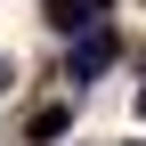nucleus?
I'll return each instance as SVG.
<instances>
[{
    "label": "nucleus",
    "mask_w": 146,
    "mask_h": 146,
    "mask_svg": "<svg viewBox=\"0 0 146 146\" xmlns=\"http://www.w3.org/2000/svg\"><path fill=\"white\" fill-rule=\"evenodd\" d=\"M114 57H122L114 25H89V33H73V49H65V81H98Z\"/></svg>",
    "instance_id": "1"
},
{
    "label": "nucleus",
    "mask_w": 146,
    "mask_h": 146,
    "mask_svg": "<svg viewBox=\"0 0 146 146\" xmlns=\"http://www.w3.org/2000/svg\"><path fill=\"white\" fill-rule=\"evenodd\" d=\"M65 122H73L65 106H33V122H25V138H33V146H49V138H65Z\"/></svg>",
    "instance_id": "2"
},
{
    "label": "nucleus",
    "mask_w": 146,
    "mask_h": 146,
    "mask_svg": "<svg viewBox=\"0 0 146 146\" xmlns=\"http://www.w3.org/2000/svg\"><path fill=\"white\" fill-rule=\"evenodd\" d=\"M8 81H16V65H8V57H0V89H8Z\"/></svg>",
    "instance_id": "3"
}]
</instances>
